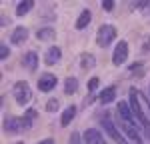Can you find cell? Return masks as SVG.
Here are the masks:
<instances>
[{"label": "cell", "instance_id": "25", "mask_svg": "<svg viewBox=\"0 0 150 144\" xmlns=\"http://www.w3.org/2000/svg\"><path fill=\"white\" fill-rule=\"evenodd\" d=\"M134 6H136V8H142V6H150V2L148 0H142V2H136Z\"/></svg>", "mask_w": 150, "mask_h": 144}, {"label": "cell", "instance_id": "27", "mask_svg": "<svg viewBox=\"0 0 150 144\" xmlns=\"http://www.w3.org/2000/svg\"><path fill=\"white\" fill-rule=\"evenodd\" d=\"M16 144H24V142H16Z\"/></svg>", "mask_w": 150, "mask_h": 144}, {"label": "cell", "instance_id": "4", "mask_svg": "<svg viewBox=\"0 0 150 144\" xmlns=\"http://www.w3.org/2000/svg\"><path fill=\"white\" fill-rule=\"evenodd\" d=\"M128 58V42L126 40H120L114 48V54H112V62L116 66H122Z\"/></svg>", "mask_w": 150, "mask_h": 144}, {"label": "cell", "instance_id": "15", "mask_svg": "<svg viewBox=\"0 0 150 144\" xmlns=\"http://www.w3.org/2000/svg\"><path fill=\"white\" fill-rule=\"evenodd\" d=\"M80 66L84 68V70H90V68H94L96 66V60H94L92 54H88V52H82L80 54Z\"/></svg>", "mask_w": 150, "mask_h": 144}, {"label": "cell", "instance_id": "22", "mask_svg": "<svg viewBox=\"0 0 150 144\" xmlns=\"http://www.w3.org/2000/svg\"><path fill=\"white\" fill-rule=\"evenodd\" d=\"M102 8H104L106 12L114 10V0H104V2H102Z\"/></svg>", "mask_w": 150, "mask_h": 144}, {"label": "cell", "instance_id": "24", "mask_svg": "<svg viewBox=\"0 0 150 144\" xmlns=\"http://www.w3.org/2000/svg\"><path fill=\"white\" fill-rule=\"evenodd\" d=\"M142 50L146 52V50H150V34L144 38V42H142Z\"/></svg>", "mask_w": 150, "mask_h": 144}, {"label": "cell", "instance_id": "19", "mask_svg": "<svg viewBox=\"0 0 150 144\" xmlns=\"http://www.w3.org/2000/svg\"><path fill=\"white\" fill-rule=\"evenodd\" d=\"M70 144H84V138H82L78 132H72L70 134Z\"/></svg>", "mask_w": 150, "mask_h": 144}, {"label": "cell", "instance_id": "8", "mask_svg": "<svg viewBox=\"0 0 150 144\" xmlns=\"http://www.w3.org/2000/svg\"><path fill=\"white\" fill-rule=\"evenodd\" d=\"M82 138H84V144H104L102 134L98 130H94V128H88V130L82 134Z\"/></svg>", "mask_w": 150, "mask_h": 144}, {"label": "cell", "instance_id": "20", "mask_svg": "<svg viewBox=\"0 0 150 144\" xmlns=\"http://www.w3.org/2000/svg\"><path fill=\"white\" fill-rule=\"evenodd\" d=\"M46 110H48V112H56V110H58V100H54V98L48 100V102H46Z\"/></svg>", "mask_w": 150, "mask_h": 144}, {"label": "cell", "instance_id": "2", "mask_svg": "<svg viewBox=\"0 0 150 144\" xmlns=\"http://www.w3.org/2000/svg\"><path fill=\"white\" fill-rule=\"evenodd\" d=\"M12 92H14V98H16V102H18V104H22V106H26V104L30 102V98H32V92H30V84L24 82V80H18V82L14 84Z\"/></svg>", "mask_w": 150, "mask_h": 144}, {"label": "cell", "instance_id": "5", "mask_svg": "<svg viewBox=\"0 0 150 144\" xmlns=\"http://www.w3.org/2000/svg\"><path fill=\"white\" fill-rule=\"evenodd\" d=\"M102 128L108 132V136H110V138H112L114 142H118V144H128L126 138H124V136H122L120 132L116 130V126H114V122H112V120L104 118V120H102Z\"/></svg>", "mask_w": 150, "mask_h": 144}, {"label": "cell", "instance_id": "9", "mask_svg": "<svg viewBox=\"0 0 150 144\" xmlns=\"http://www.w3.org/2000/svg\"><path fill=\"white\" fill-rule=\"evenodd\" d=\"M118 112H120V116L124 118V122L126 124H132L134 122V112H132V108H130V104L128 102H118Z\"/></svg>", "mask_w": 150, "mask_h": 144}, {"label": "cell", "instance_id": "16", "mask_svg": "<svg viewBox=\"0 0 150 144\" xmlns=\"http://www.w3.org/2000/svg\"><path fill=\"white\" fill-rule=\"evenodd\" d=\"M24 64L28 66V70H36L38 68V54L36 52H28L24 56Z\"/></svg>", "mask_w": 150, "mask_h": 144}, {"label": "cell", "instance_id": "18", "mask_svg": "<svg viewBox=\"0 0 150 144\" xmlns=\"http://www.w3.org/2000/svg\"><path fill=\"white\" fill-rule=\"evenodd\" d=\"M76 88H78V80H76V78H72V76H70V78H66V80H64V92H66V94H74V92H76Z\"/></svg>", "mask_w": 150, "mask_h": 144}, {"label": "cell", "instance_id": "13", "mask_svg": "<svg viewBox=\"0 0 150 144\" xmlns=\"http://www.w3.org/2000/svg\"><path fill=\"white\" fill-rule=\"evenodd\" d=\"M36 38H38V40H42V42H50V40H54V38H56V32H54V28L46 26V28H40V30L36 32Z\"/></svg>", "mask_w": 150, "mask_h": 144}, {"label": "cell", "instance_id": "6", "mask_svg": "<svg viewBox=\"0 0 150 144\" xmlns=\"http://www.w3.org/2000/svg\"><path fill=\"white\" fill-rule=\"evenodd\" d=\"M54 86H56V76H52V74H44L38 78V90L40 92H50Z\"/></svg>", "mask_w": 150, "mask_h": 144}, {"label": "cell", "instance_id": "26", "mask_svg": "<svg viewBox=\"0 0 150 144\" xmlns=\"http://www.w3.org/2000/svg\"><path fill=\"white\" fill-rule=\"evenodd\" d=\"M38 144H54V140L52 138H46V140H42V142H38Z\"/></svg>", "mask_w": 150, "mask_h": 144}, {"label": "cell", "instance_id": "3", "mask_svg": "<svg viewBox=\"0 0 150 144\" xmlns=\"http://www.w3.org/2000/svg\"><path fill=\"white\" fill-rule=\"evenodd\" d=\"M30 120L26 118H18V116H10V118L4 120V130L6 132H22L26 128H30Z\"/></svg>", "mask_w": 150, "mask_h": 144}, {"label": "cell", "instance_id": "7", "mask_svg": "<svg viewBox=\"0 0 150 144\" xmlns=\"http://www.w3.org/2000/svg\"><path fill=\"white\" fill-rule=\"evenodd\" d=\"M10 40H12L14 46H20L24 40H28V28H24V26H16V28L12 30Z\"/></svg>", "mask_w": 150, "mask_h": 144}, {"label": "cell", "instance_id": "11", "mask_svg": "<svg viewBox=\"0 0 150 144\" xmlns=\"http://www.w3.org/2000/svg\"><path fill=\"white\" fill-rule=\"evenodd\" d=\"M90 18H92L90 10H88V8H84V10L80 12V16L76 18V24H74V26H76V30H84V28L90 24Z\"/></svg>", "mask_w": 150, "mask_h": 144}, {"label": "cell", "instance_id": "12", "mask_svg": "<svg viewBox=\"0 0 150 144\" xmlns=\"http://www.w3.org/2000/svg\"><path fill=\"white\" fill-rule=\"evenodd\" d=\"M74 116H76V106L70 104V106L62 112V116H60V126H68L70 122L74 120Z\"/></svg>", "mask_w": 150, "mask_h": 144}, {"label": "cell", "instance_id": "1", "mask_svg": "<svg viewBox=\"0 0 150 144\" xmlns=\"http://www.w3.org/2000/svg\"><path fill=\"white\" fill-rule=\"evenodd\" d=\"M116 38V28L110 24H104L98 28V34H96V44L100 48H108Z\"/></svg>", "mask_w": 150, "mask_h": 144}, {"label": "cell", "instance_id": "17", "mask_svg": "<svg viewBox=\"0 0 150 144\" xmlns=\"http://www.w3.org/2000/svg\"><path fill=\"white\" fill-rule=\"evenodd\" d=\"M34 8V2L32 0H24V2H20L18 4V8H16V14L18 16H24V14H28V12Z\"/></svg>", "mask_w": 150, "mask_h": 144}, {"label": "cell", "instance_id": "10", "mask_svg": "<svg viewBox=\"0 0 150 144\" xmlns=\"http://www.w3.org/2000/svg\"><path fill=\"white\" fill-rule=\"evenodd\" d=\"M60 56H62V50L58 46H52V48H48V52L44 54V62H46L48 66H54L60 60Z\"/></svg>", "mask_w": 150, "mask_h": 144}, {"label": "cell", "instance_id": "14", "mask_svg": "<svg viewBox=\"0 0 150 144\" xmlns=\"http://www.w3.org/2000/svg\"><path fill=\"white\" fill-rule=\"evenodd\" d=\"M114 98H116V88L114 86H108V88H104L102 92H100V102H102V104H110Z\"/></svg>", "mask_w": 150, "mask_h": 144}, {"label": "cell", "instance_id": "23", "mask_svg": "<svg viewBox=\"0 0 150 144\" xmlns=\"http://www.w3.org/2000/svg\"><path fill=\"white\" fill-rule=\"evenodd\" d=\"M8 52H10V50H8V46H6V44H2V46H0V58H2V60L8 58Z\"/></svg>", "mask_w": 150, "mask_h": 144}, {"label": "cell", "instance_id": "21", "mask_svg": "<svg viewBox=\"0 0 150 144\" xmlns=\"http://www.w3.org/2000/svg\"><path fill=\"white\" fill-rule=\"evenodd\" d=\"M98 84H100V80H98V78H90V80H88V90H90V92H94V90L98 88Z\"/></svg>", "mask_w": 150, "mask_h": 144}]
</instances>
